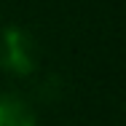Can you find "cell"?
Returning a JSON list of instances; mask_svg holds the SVG:
<instances>
[{
  "mask_svg": "<svg viewBox=\"0 0 126 126\" xmlns=\"http://www.w3.org/2000/svg\"><path fill=\"white\" fill-rule=\"evenodd\" d=\"M0 67L11 75H30L35 70V43L19 27H5L0 35Z\"/></svg>",
  "mask_w": 126,
  "mask_h": 126,
  "instance_id": "1",
  "label": "cell"
},
{
  "mask_svg": "<svg viewBox=\"0 0 126 126\" xmlns=\"http://www.w3.org/2000/svg\"><path fill=\"white\" fill-rule=\"evenodd\" d=\"M0 126H35V110L19 94H0Z\"/></svg>",
  "mask_w": 126,
  "mask_h": 126,
  "instance_id": "2",
  "label": "cell"
}]
</instances>
